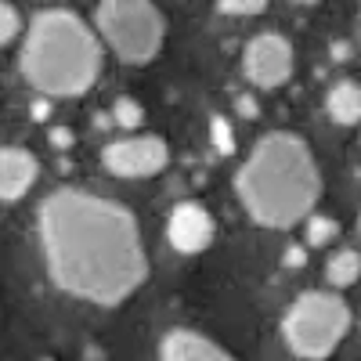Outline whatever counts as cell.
Segmentation results:
<instances>
[{
	"label": "cell",
	"instance_id": "cell-1",
	"mask_svg": "<svg viewBox=\"0 0 361 361\" xmlns=\"http://www.w3.org/2000/svg\"><path fill=\"white\" fill-rule=\"evenodd\" d=\"M40 246L51 282L94 307H119L148 279L134 214L83 188H62L44 199Z\"/></svg>",
	"mask_w": 361,
	"mask_h": 361
},
{
	"label": "cell",
	"instance_id": "cell-2",
	"mask_svg": "<svg viewBox=\"0 0 361 361\" xmlns=\"http://www.w3.org/2000/svg\"><path fill=\"white\" fill-rule=\"evenodd\" d=\"M238 199L264 228H293L314 214L322 173L304 137L289 130L264 134L238 170Z\"/></svg>",
	"mask_w": 361,
	"mask_h": 361
},
{
	"label": "cell",
	"instance_id": "cell-3",
	"mask_svg": "<svg viewBox=\"0 0 361 361\" xmlns=\"http://www.w3.org/2000/svg\"><path fill=\"white\" fill-rule=\"evenodd\" d=\"M22 76L44 98H80L102 76V44L73 11H44L29 25Z\"/></svg>",
	"mask_w": 361,
	"mask_h": 361
},
{
	"label": "cell",
	"instance_id": "cell-4",
	"mask_svg": "<svg viewBox=\"0 0 361 361\" xmlns=\"http://www.w3.org/2000/svg\"><path fill=\"white\" fill-rule=\"evenodd\" d=\"M350 333V307L336 293H304L282 318L286 347L304 361H325Z\"/></svg>",
	"mask_w": 361,
	"mask_h": 361
},
{
	"label": "cell",
	"instance_id": "cell-5",
	"mask_svg": "<svg viewBox=\"0 0 361 361\" xmlns=\"http://www.w3.org/2000/svg\"><path fill=\"white\" fill-rule=\"evenodd\" d=\"M98 33L127 66H148L163 51L166 22L152 0H102Z\"/></svg>",
	"mask_w": 361,
	"mask_h": 361
},
{
	"label": "cell",
	"instance_id": "cell-6",
	"mask_svg": "<svg viewBox=\"0 0 361 361\" xmlns=\"http://www.w3.org/2000/svg\"><path fill=\"white\" fill-rule=\"evenodd\" d=\"M166 163H170V148L159 134H134V137L105 145L102 152V166L112 177H127V180L156 177Z\"/></svg>",
	"mask_w": 361,
	"mask_h": 361
},
{
	"label": "cell",
	"instance_id": "cell-7",
	"mask_svg": "<svg viewBox=\"0 0 361 361\" xmlns=\"http://www.w3.org/2000/svg\"><path fill=\"white\" fill-rule=\"evenodd\" d=\"M243 73L253 87L271 90L293 76V47L279 33H260L243 51Z\"/></svg>",
	"mask_w": 361,
	"mask_h": 361
},
{
	"label": "cell",
	"instance_id": "cell-8",
	"mask_svg": "<svg viewBox=\"0 0 361 361\" xmlns=\"http://www.w3.org/2000/svg\"><path fill=\"white\" fill-rule=\"evenodd\" d=\"M217 224L209 217V209L199 202H180L166 217V238L177 253H202L214 246Z\"/></svg>",
	"mask_w": 361,
	"mask_h": 361
},
{
	"label": "cell",
	"instance_id": "cell-9",
	"mask_svg": "<svg viewBox=\"0 0 361 361\" xmlns=\"http://www.w3.org/2000/svg\"><path fill=\"white\" fill-rule=\"evenodd\" d=\"M40 177V163L25 148H0V202H18Z\"/></svg>",
	"mask_w": 361,
	"mask_h": 361
},
{
	"label": "cell",
	"instance_id": "cell-10",
	"mask_svg": "<svg viewBox=\"0 0 361 361\" xmlns=\"http://www.w3.org/2000/svg\"><path fill=\"white\" fill-rule=\"evenodd\" d=\"M159 361H235L221 343L192 329H173L159 343Z\"/></svg>",
	"mask_w": 361,
	"mask_h": 361
},
{
	"label": "cell",
	"instance_id": "cell-11",
	"mask_svg": "<svg viewBox=\"0 0 361 361\" xmlns=\"http://www.w3.org/2000/svg\"><path fill=\"white\" fill-rule=\"evenodd\" d=\"M325 109H329V116H333V123H340V127L361 123V87L350 83V80L336 83L325 98Z\"/></svg>",
	"mask_w": 361,
	"mask_h": 361
},
{
	"label": "cell",
	"instance_id": "cell-12",
	"mask_svg": "<svg viewBox=\"0 0 361 361\" xmlns=\"http://www.w3.org/2000/svg\"><path fill=\"white\" fill-rule=\"evenodd\" d=\"M325 279H329V286H336V289L354 286L361 279V253H354V250L333 253V257H329V264H325Z\"/></svg>",
	"mask_w": 361,
	"mask_h": 361
},
{
	"label": "cell",
	"instance_id": "cell-13",
	"mask_svg": "<svg viewBox=\"0 0 361 361\" xmlns=\"http://www.w3.org/2000/svg\"><path fill=\"white\" fill-rule=\"evenodd\" d=\"M112 123L123 127V130H137L145 123V105L137 98H116L112 105Z\"/></svg>",
	"mask_w": 361,
	"mask_h": 361
},
{
	"label": "cell",
	"instance_id": "cell-14",
	"mask_svg": "<svg viewBox=\"0 0 361 361\" xmlns=\"http://www.w3.org/2000/svg\"><path fill=\"white\" fill-rule=\"evenodd\" d=\"M340 235V224L333 221V217H307V246H329V243H333V238Z\"/></svg>",
	"mask_w": 361,
	"mask_h": 361
},
{
	"label": "cell",
	"instance_id": "cell-15",
	"mask_svg": "<svg viewBox=\"0 0 361 361\" xmlns=\"http://www.w3.org/2000/svg\"><path fill=\"white\" fill-rule=\"evenodd\" d=\"M209 137H214L217 156H231L235 152V130L228 123V116H214V119H209Z\"/></svg>",
	"mask_w": 361,
	"mask_h": 361
},
{
	"label": "cell",
	"instance_id": "cell-16",
	"mask_svg": "<svg viewBox=\"0 0 361 361\" xmlns=\"http://www.w3.org/2000/svg\"><path fill=\"white\" fill-rule=\"evenodd\" d=\"M217 8L221 15H231V18H253L267 11V0H217Z\"/></svg>",
	"mask_w": 361,
	"mask_h": 361
},
{
	"label": "cell",
	"instance_id": "cell-17",
	"mask_svg": "<svg viewBox=\"0 0 361 361\" xmlns=\"http://www.w3.org/2000/svg\"><path fill=\"white\" fill-rule=\"evenodd\" d=\"M18 33H22V15L8 4V0H0V47H8Z\"/></svg>",
	"mask_w": 361,
	"mask_h": 361
},
{
	"label": "cell",
	"instance_id": "cell-18",
	"mask_svg": "<svg viewBox=\"0 0 361 361\" xmlns=\"http://www.w3.org/2000/svg\"><path fill=\"white\" fill-rule=\"evenodd\" d=\"M47 141L58 148V152H66V148H73V141H76V134L69 130V127H51L47 130Z\"/></svg>",
	"mask_w": 361,
	"mask_h": 361
},
{
	"label": "cell",
	"instance_id": "cell-19",
	"mask_svg": "<svg viewBox=\"0 0 361 361\" xmlns=\"http://www.w3.org/2000/svg\"><path fill=\"white\" fill-rule=\"evenodd\" d=\"M282 264H286V267H293V271H300V267L307 264V246H286Z\"/></svg>",
	"mask_w": 361,
	"mask_h": 361
},
{
	"label": "cell",
	"instance_id": "cell-20",
	"mask_svg": "<svg viewBox=\"0 0 361 361\" xmlns=\"http://www.w3.org/2000/svg\"><path fill=\"white\" fill-rule=\"evenodd\" d=\"M235 109H238V116H246V119H257V116H260V105H257L253 94H238Z\"/></svg>",
	"mask_w": 361,
	"mask_h": 361
},
{
	"label": "cell",
	"instance_id": "cell-21",
	"mask_svg": "<svg viewBox=\"0 0 361 361\" xmlns=\"http://www.w3.org/2000/svg\"><path fill=\"white\" fill-rule=\"evenodd\" d=\"M51 116V102L47 98H40V102H33V119L37 123H44V119Z\"/></svg>",
	"mask_w": 361,
	"mask_h": 361
},
{
	"label": "cell",
	"instance_id": "cell-22",
	"mask_svg": "<svg viewBox=\"0 0 361 361\" xmlns=\"http://www.w3.org/2000/svg\"><path fill=\"white\" fill-rule=\"evenodd\" d=\"M333 58H336V62H347V58H350V44H333Z\"/></svg>",
	"mask_w": 361,
	"mask_h": 361
},
{
	"label": "cell",
	"instance_id": "cell-23",
	"mask_svg": "<svg viewBox=\"0 0 361 361\" xmlns=\"http://www.w3.org/2000/svg\"><path fill=\"white\" fill-rule=\"evenodd\" d=\"M296 4H318V0H296Z\"/></svg>",
	"mask_w": 361,
	"mask_h": 361
},
{
	"label": "cell",
	"instance_id": "cell-24",
	"mask_svg": "<svg viewBox=\"0 0 361 361\" xmlns=\"http://www.w3.org/2000/svg\"><path fill=\"white\" fill-rule=\"evenodd\" d=\"M357 231H361V217H357Z\"/></svg>",
	"mask_w": 361,
	"mask_h": 361
}]
</instances>
